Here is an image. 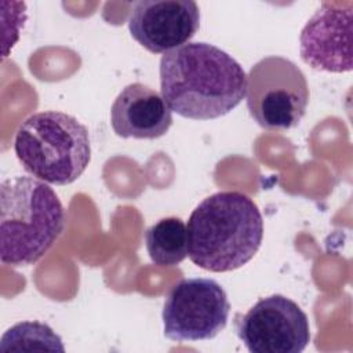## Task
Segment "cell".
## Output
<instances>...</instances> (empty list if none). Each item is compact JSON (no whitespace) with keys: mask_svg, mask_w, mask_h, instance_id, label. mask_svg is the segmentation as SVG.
Here are the masks:
<instances>
[{"mask_svg":"<svg viewBox=\"0 0 353 353\" xmlns=\"http://www.w3.org/2000/svg\"><path fill=\"white\" fill-rule=\"evenodd\" d=\"M160 87L163 98L176 114L212 120L228 114L243 101L247 74L223 50L196 41L161 57Z\"/></svg>","mask_w":353,"mask_h":353,"instance_id":"1","label":"cell"},{"mask_svg":"<svg viewBox=\"0 0 353 353\" xmlns=\"http://www.w3.org/2000/svg\"><path fill=\"white\" fill-rule=\"evenodd\" d=\"M186 228L190 261L215 273L245 265L258 252L263 237L258 205L240 192L208 196L193 210Z\"/></svg>","mask_w":353,"mask_h":353,"instance_id":"2","label":"cell"},{"mask_svg":"<svg viewBox=\"0 0 353 353\" xmlns=\"http://www.w3.org/2000/svg\"><path fill=\"white\" fill-rule=\"evenodd\" d=\"M65 210L55 192L34 176L0 185V261L26 266L37 262L65 228Z\"/></svg>","mask_w":353,"mask_h":353,"instance_id":"3","label":"cell"},{"mask_svg":"<svg viewBox=\"0 0 353 353\" xmlns=\"http://www.w3.org/2000/svg\"><path fill=\"white\" fill-rule=\"evenodd\" d=\"M15 154L23 170L52 185H69L91 160L88 130L63 112H39L19 125L14 139Z\"/></svg>","mask_w":353,"mask_h":353,"instance_id":"4","label":"cell"},{"mask_svg":"<svg viewBox=\"0 0 353 353\" xmlns=\"http://www.w3.org/2000/svg\"><path fill=\"white\" fill-rule=\"evenodd\" d=\"M247 108L266 130H290L299 124L309 103V85L303 72L290 59L266 57L247 76Z\"/></svg>","mask_w":353,"mask_h":353,"instance_id":"5","label":"cell"},{"mask_svg":"<svg viewBox=\"0 0 353 353\" xmlns=\"http://www.w3.org/2000/svg\"><path fill=\"white\" fill-rule=\"evenodd\" d=\"M230 303L212 279H183L168 292L163 306L164 335L176 342L215 338L228 324Z\"/></svg>","mask_w":353,"mask_h":353,"instance_id":"6","label":"cell"},{"mask_svg":"<svg viewBox=\"0 0 353 353\" xmlns=\"http://www.w3.org/2000/svg\"><path fill=\"white\" fill-rule=\"evenodd\" d=\"M236 332L252 353H301L310 341L306 313L284 295L259 299L236 316Z\"/></svg>","mask_w":353,"mask_h":353,"instance_id":"7","label":"cell"},{"mask_svg":"<svg viewBox=\"0 0 353 353\" xmlns=\"http://www.w3.org/2000/svg\"><path fill=\"white\" fill-rule=\"evenodd\" d=\"M352 15V1L321 3L299 36L303 62L317 70L350 72Z\"/></svg>","mask_w":353,"mask_h":353,"instance_id":"8","label":"cell"},{"mask_svg":"<svg viewBox=\"0 0 353 353\" xmlns=\"http://www.w3.org/2000/svg\"><path fill=\"white\" fill-rule=\"evenodd\" d=\"M200 28V11L192 0H142L134 4L128 29L153 54L186 44Z\"/></svg>","mask_w":353,"mask_h":353,"instance_id":"9","label":"cell"},{"mask_svg":"<svg viewBox=\"0 0 353 353\" xmlns=\"http://www.w3.org/2000/svg\"><path fill=\"white\" fill-rule=\"evenodd\" d=\"M110 124L121 138L157 139L172 124V110L160 92L142 83L125 85L110 108Z\"/></svg>","mask_w":353,"mask_h":353,"instance_id":"10","label":"cell"},{"mask_svg":"<svg viewBox=\"0 0 353 353\" xmlns=\"http://www.w3.org/2000/svg\"><path fill=\"white\" fill-rule=\"evenodd\" d=\"M145 243L152 262L157 266H175L189 255L188 228L176 216L163 218L148 228Z\"/></svg>","mask_w":353,"mask_h":353,"instance_id":"11","label":"cell"},{"mask_svg":"<svg viewBox=\"0 0 353 353\" xmlns=\"http://www.w3.org/2000/svg\"><path fill=\"white\" fill-rule=\"evenodd\" d=\"M0 350H55L63 352V343L51 327L40 321H22L8 328L0 341Z\"/></svg>","mask_w":353,"mask_h":353,"instance_id":"12","label":"cell"}]
</instances>
